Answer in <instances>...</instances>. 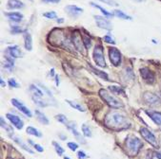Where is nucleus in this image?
<instances>
[{
  "mask_svg": "<svg viewBox=\"0 0 161 159\" xmlns=\"http://www.w3.org/2000/svg\"><path fill=\"white\" fill-rule=\"evenodd\" d=\"M104 123L109 129H112L114 131L125 130V129L130 128L131 126V122L128 118L116 111L110 112L105 117Z\"/></svg>",
  "mask_w": 161,
  "mask_h": 159,
  "instance_id": "obj_1",
  "label": "nucleus"
},
{
  "mask_svg": "<svg viewBox=\"0 0 161 159\" xmlns=\"http://www.w3.org/2000/svg\"><path fill=\"white\" fill-rule=\"evenodd\" d=\"M142 147H143V143L141 142L140 139L137 138L136 136L130 135L127 137L126 148H127V152H128V153L131 156L136 155Z\"/></svg>",
  "mask_w": 161,
  "mask_h": 159,
  "instance_id": "obj_2",
  "label": "nucleus"
},
{
  "mask_svg": "<svg viewBox=\"0 0 161 159\" xmlns=\"http://www.w3.org/2000/svg\"><path fill=\"white\" fill-rule=\"evenodd\" d=\"M99 96L102 98V100L107 103L109 106H111L112 108L114 109H119L124 107V104L122 103V101H120L118 98L116 97H113L112 94H110L107 90L105 89H100L99 90Z\"/></svg>",
  "mask_w": 161,
  "mask_h": 159,
  "instance_id": "obj_3",
  "label": "nucleus"
},
{
  "mask_svg": "<svg viewBox=\"0 0 161 159\" xmlns=\"http://www.w3.org/2000/svg\"><path fill=\"white\" fill-rule=\"evenodd\" d=\"M30 91L32 93V101H35V103H36L38 106L40 107H46L48 105L47 101H45L43 100V97H44V92H42V90L39 89L35 85L32 84L30 86Z\"/></svg>",
  "mask_w": 161,
  "mask_h": 159,
  "instance_id": "obj_4",
  "label": "nucleus"
},
{
  "mask_svg": "<svg viewBox=\"0 0 161 159\" xmlns=\"http://www.w3.org/2000/svg\"><path fill=\"white\" fill-rule=\"evenodd\" d=\"M94 61L96 63V66L100 67H105L106 66V62L104 58V51H103V46L101 45H96L94 49Z\"/></svg>",
  "mask_w": 161,
  "mask_h": 159,
  "instance_id": "obj_5",
  "label": "nucleus"
},
{
  "mask_svg": "<svg viewBox=\"0 0 161 159\" xmlns=\"http://www.w3.org/2000/svg\"><path fill=\"white\" fill-rule=\"evenodd\" d=\"M82 34H80L78 31H75L73 33V37H71V42H73V45L74 46V48L77 49L80 52H82L85 54V50H86V46L84 45L83 42V38H81Z\"/></svg>",
  "mask_w": 161,
  "mask_h": 159,
  "instance_id": "obj_6",
  "label": "nucleus"
},
{
  "mask_svg": "<svg viewBox=\"0 0 161 159\" xmlns=\"http://www.w3.org/2000/svg\"><path fill=\"white\" fill-rule=\"evenodd\" d=\"M139 131H140L142 137L147 141V142H149L151 145L154 146V147H157V140H156L155 136L150 130H148L147 128L142 127V128H140Z\"/></svg>",
  "mask_w": 161,
  "mask_h": 159,
  "instance_id": "obj_7",
  "label": "nucleus"
},
{
  "mask_svg": "<svg viewBox=\"0 0 161 159\" xmlns=\"http://www.w3.org/2000/svg\"><path fill=\"white\" fill-rule=\"evenodd\" d=\"M109 57L114 66H118L121 63V53L117 48H109Z\"/></svg>",
  "mask_w": 161,
  "mask_h": 159,
  "instance_id": "obj_8",
  "label": "nucleus"
},
{
  "mask_svg": "<svg viewBox=\"0 0 161 159\" xmlns=\"http://www.w3.org/2000/svg\"><path fill=\"white\" fill-rule=\"evenodd\" d=\"M95 19L96 25L98 26L100 29H106V31H111V29H113L112 24L110 23V21L107 18H105V17L100 16V15H95Z\"/></svg>",
  "mask_w": 161,
  "mask_h": 159,
  "instance_id": "obj_9",
  "label": "nucleus"
},
{
  "mask_svg": "<svg viewBox=\"0 0 161 159\" xmlns=\"http://www.w3.org/2000/svg\"><path fill=\"white\" fill-rule=\"evenodd\" d=\"M140 75L142 77V79L146 81L147 83H150L152 84L155 81V77L154 72H152L149 68L147 67H144L140 69Z\"/></svg>",
  "mask_w": 161,
  "mask_h": 159,
  "instance_id": "obj_10",
  "label": "nucleus"
},
{
  "mask_svg": "<svg viewBox=\"0 0 161 159\" xmlns=\"http://www.w3.org/2000/svg\"><path fill=\"white\" fill-rule=\"evenodd\" d=\"M12 103L14 104L20 112H22L25 116H27V117H29V118H32V115L31 113V111H30V109L28 108V107H26L24 104H22V102L18 101L17 100H15V98H12Z\"/></svg>",
  "mask_w": 161,
  "mask_h": 159,
  "instance_id": "obj_11",
  "label": "nucleus"
},
{
  "mask_svg": "<svg viewBox=\"0 0 161 159\" xmlns=\"http://www.w3.org/2000/svg\"><path fill=\"white\" fill-rule=\"evenodd\" d=\"M6 117H7V118L10 120L12 125H14L16 129L20 130V129L23 128V125H24L23 121L20 119V118L17 117V116H14V115H12V114H7Z\"/></svg>",
  "mask_w": 161,
  "mask_h": 159,
  "instance_id": "obj_12",
  "label": "nucleus"
},
{
  "mask_svg": "<svg viewBox=\"0 0 161 159\" xmlns=\"http://www.w3.org/2000/svg\"><path fill=\"white\" fill-rule=\"evenodd\" d=\"M66 126H67V128L69 129V130L71 132V134H73L76 138H77L80 142L81 143H85V140H84V138L83 137L80 135V134L78 133V131L76 130V125H75V123L74 122V121H68L67 122V124H66Z\"/></svg>",
  "mask_w": 161,
  "mask_h": 159,
  "instance_id": "obj_13",
  "label": "nucleus"
},
{
  "mask_svg": "<svg viewBox=\"0 0 161 159\" xmlns=\"http://www.w3.org/2000/svg\"><path fill=\"white\" fill-rule=\"evenodd\" d=\"M143 100L147 104H150V105H155V104H157L158 101H159L158 97L155 96V94L150 93V92H147V93L144 94Z\"/></svg>",
  "mask_w": 161,
  "mask_h": 159,
  "instance_id": "obj_14",
  "label": "nucleus"
},
{
  "mask_svg": "<svg viewBox=\"0 0 161 159\" xmlns=\"http://www.w3.org/2000/svg\"><path fill=\"white\" fill-rule=\"evenodd\" d=\"M65 10L67 11L68 14L71 15V17H76V16H78L79 14H81L83 12V9L78 8L77 6H74V5L67 6L65 8Z\"/></svg>",
  "mask_w": 161,
  "mask_h": 159,
  "instance_id": "obj_15",
  "label": "nucleus"
},
{
  "mask_svg": "<svg viewBox=\"0 0 161 159\" xmlns=\"http://www.w3.org/2000/svg\"><path fill=\"white\" fill-rule=\"evenodd\" d=\"M146 114L151 118V119L154 121L155 124L161 126V113L160 112H155V111H146Z\"/></svg>",
  "mask_w": 161,
  "mask_h": 159,
  "instance_id": "obj_16",
  "label": "nucleus"
},
{
  "mask_svg": "<svg viewBox=\"0 0 161 159\" xmlns=\"http://www.w3.org/2000/svg\"><path fill=\"white\" fill-rule=\"evenodd\" d=\"M7 53L10 55V57H14V58H19L21 57V55H22L17 46H9V48H7Z\"/></svg>",
  "mask_w": 161,
  "mask_h": 159,
  "instance_id": "obj_17",
  "label": "nucleus"
},
{
  "mask_svg": "<svg viewBox=\"0 0 161 159\" xmlns=\"http://www.w3.org/2000/svg\"><path fill=\"white\" fill-rule=\"evenodd\" d=\"M6 16L9 17V19L14 21V22H16V23H19L22 21L23 19V15L20 14V12H17V11H14V12H6L5 14Z\"/></svg>",
  "mask_w": 161,
  "mask_h": 159,
  "instance_id": "obj_18",
  "label": "nucleus"
},
{
  "mask_svg": "<svg viewBox=\"0 0 161 159\" xmlns=\"http://www.w3.org/2000/svg\"><path fill=\"white\" fill-rule=\"evenodd\" d=\"M8 8L10 10H15V9H21L24 7V4L20 0H8Z\"/></svg>",
  "mask_w": 161,
  "mask_h": 159,
  "instance_id": "obj_19",
  "label": "nucleus"
},
{
  "mask_svg": "<svg viewBox=\"0 0 161 159\" xmlns=\"http://www.w3.org/2000/svg\"><path fill=\"white\" fill-rule=\"evenodd\" d=\"M24 41H25V48L31 51L32 49V35L29 32H26L24 34Z\"/></svg>",
  "mask_w": 161,
  "mask_h": 159,
  "instance_id": "obj_20",
  "label": "nucleus"
},
{
  "mask_svg": "<svg viewBox=\"0 0 161 159\" xmlns=\"http://www.w3.org/2000/svg\"><path fill=\"white\" fill-rule=\"evenodd\" d=\"M35 115H36V118L38 119V121H39L40 123H42V124H44V125H48L49 119L46 118V116L43 113H41V112L38 111V110H35Z\"/></svg>",
  "mask_w": 161,
  "mask_h": 159,
  "instance_id": "obj_21",
  "label": "nucleus"
},
{
  "mask_svg": "<svg viewBox=\"0 0 161 159\" xmlns=\"http://www.w3.org/2000/svg\"><path fill=\"white\" fill-rule=\"evenodd\" d=\"M12 139H14V140L15 141V142L20 146L21 148H23V149L25 150V151H27V152L30 153H33V152L32 151L31 149L29 148V146H27L26 144H25L21 138H19V137H17V136H14V137H12Z\"/></svg>",
  "mask_w": 161,
  "mask_h": 159,
  "instance_id": "obj_22",
  "label": "nucleus"
},
{
  "mask_svg": "<svg viewBox=\"0 0 161 159\" xmlns=\"http://www.w3.org/2000/svg\"><path fill=\"white\" fill-rule=\"evenodd\" d=\"M66 101H67L68 103H69L71 107H73L74 109L77 110V111H79V112H86V109L84 108V107H83L81 104L77 103V102H75V101H69V100H67Z\"/></svg>",
  "mask_w": 161,
  "mask_h": 159,
  "instance_id": "obj_23",
  "label": "nucleus"
},
{
  "mask_svg": "<svg viewBox=\"0 0 161 159\" xmlns=\"http://www.w3.org/2000/svg\"><path fill=\"white\" fill-rule=\"evenodd\" d=\"M113 14L117 16V17H119L120 19H124V20H133L132 19V17L129 16V15H127L126 14H124L122 11H119V10H116L113 11Z\"/></svg>",
  "mask_w": 161,
  "mask_h": 159,
  "instance_id": "obj_24",
  "label": "nucleus"
},
{
  "mask_svg": "<svg viewBox=\"0 0 161 159\" xmlns=\"http://www.w3.org/2000/svg\"><path fill=\"white\" fill-rule=\"evenodd\" d=\"M110 91H112L113 94L116 95H125V92L122 87H117V86H110L109 87Z\"/></svg>",
  "mask_w": 161,
  "mask_h": 159,
  "instance_id": "obj_25",
  "label": "nucleus"
},
{
  "mask_svg": "<svg viewBox=\"0 0 161 159\" xmlns=\"http://www.w3.org/2000/svg\"><path fill=\"white\" fill-rule=\"evenodd\" d=\"M27 133L29 135H35V136H37V137H41L42 136V134L37 130V129L33 128L32 126H30L27 128Z\"/></svg>",
  "mask_w": 161,
  "mask_h": 159,
  "instance_id": "obj_26",
  "label": "nucleus"
},
{
  "mask_svg": "<svg viewBox=\"0 0 161 159\" xmlns=\"http://www.w3.org/2000/svg\"><path fill=\"white\" fill-rule=\"evenodd\" d=\"M91 68H92V70L94 71V73L95 75H97V76H99L100 78H102V79H104L105 81H109V78H108V75L106 74L105 72H102V71H100V70H97V69H95V67H92V66H91Z\"/></svg>",
  "mask_w": 161,
  "mask_h": 159,
  "instance_id": "obj_27",
  "label": "nucleus"
},
{
  "mask_svg": "<svg viewBox=\"0 0 161 159\" xmlns=\"http://www.w3.org/2000/svg\"><path fill=\"white\" fill-rule=\"evenodd\" d=\"M91 5H92V7H95V8L99 9V10L101 11V12H102V14H104V15H105V16H107V17H113V16L114 15V14H111V12L107 11H106L105 9H103L102 7H100V6H98V5H96V4H95V3L91 2Z\"/></svg>",
  "mask_w": 161,
  "mask_h": 159,
  "instance_id": "obj_28",
  "label": "nucleus"
},
{
  "mask_svg": "<svg viewBox=\"0 0 161 159\" xmlns=\"http://www.w3.org/2000/svg\"><path fill=\"white\" fill-rule=\"evenodd\" d=\"M53 147H54V150H56V152L58 153V155H62V154L64 153L65 150L63 149L57 142H56V141H53Z\"/></svg>",
  "mask_w": 161,
  "mask_h": 159,
  "instance_id": "obj_29",
  "label": "nucleus"
},
{
  "mask_svg": "<svg viewBox=\"0 0 161 159\" xmlns=\"http://www.w3.org/2000/svg\"><path fill=\"white\" fill-rule=\"evenodd\" d=\"M82 132H83V135L85 136H87V137H91L92 136L91 129L89 128V126H87L86 124H83V125H82Z\"/></svg>",
  "mask_w": 161,
  "mask_h": 159,
  "instance_id": "obj_30",
  "label": "nucleus"
},
{
  "mask_svg": "<svg viewBox=\"0 0 161 159\" xmlns=\"http://www.w3.org/2000/svg\"><path fill=\"white\" fill-rule=\"evenodd\" d=\"M82 36H83V42H84V45H85V46H86V48H90L91 45H92L91 38L89 37V35H85V34Z\"/></svg>",
  "mask_w": 161,
  "mask_h": 159,
  "instance_id": "obj_31",
  "label": "nucleus"
},
{
  "mask_svg": "<svg viewBox=\"0 0 161 159\" xmlns=\"http://www.w3.org/2000/svg\"><path fill=\"white\" fill-rule=\"evenodd\" d=\"M56 120H58L59 122H61V123H63V124H67V122L69 121V120L67 119V118L65 117L64 115H57V116H56Z\"/></svg>",
  "mask_w": 161,
  "mask_h": 159,
  "instance_id": "obj_32",
  "label": "nucleus"
},
{
  "mask_svg": "<svg viewBox=\"0 0 161 159\" xmlns=\"http://www.w3.org/2000/svg\"><path fill=\"white\" fill-rule=\"evenodd\" d=\"M44 17H47L49 19H53V18H56V14L54 11H49V12H46V14H43Z\"/></svg>",
  "mask_w": 161,
  "mask_h": 159,
  "instance_id": "obj_33",
  "label": "nucleus"
},
{
  "mask_svg": "<svg viewBox=\"0 0 161 159\" xmlns=\"http://www.w3.org/2000/svg\"><path fill=\"white\" fill-rule=\"evenodd\" d=\"M99 1L107 4L109 6H118V4L116 1H113V0H99Z\"/></svg>",
  "mask_w": 161,
  "mask_h": 159,
  "instance_id": "obj_34",
  "label": "nucleus"
},
{
  "mask_svg": "<svg viewBox=\"0 0 161 159\" xmlns=\"http://www.w3.org/2000/svg\"><path fill=\"white\" fill-rule=\"evenodd\" d=\"M1 126H2L3 128H5L6 130H7L8 132H9V133H14V131H12V129H11L9 126H8V124H7L5 121H4V118H1Z\"/></svg>",
  "mask_w": 161,
  "mask_h": 159,
  "instance_id": "obj_35",
  "label": "nucleus"
},
{
  "mask_svg": "<svg viewBox=\"0 0 161 159\" xmlns=\"http://www.w3.org/2000/svg\"><path fill=\"white\" fill-rule=\"evenodd\" d=\"M68 147L71 149V151L74 152V151H76V150H77L78 145L76 144V143H74V142H69V143H68Z\"/></svg>",
  "mask_w": 161,
  "mask_h": 159,
  "instance_id": "obj_36",
  "label": "nucleus"
},
{
  "mask_svg": "<svg viewBox=\"0 0 161 159\" xmlns=\"http://www.w3.org/2000/svg\"><path fill=\"white\" fill-rule=\"evenodd\" d=\"M9 85L11 87H14V88H18L19 87V84L16 83L14 79H10L9 80Z\"/></svg>",
  "mask_w": 161,
  "mask_h": 159,
  "instance_id": "obj_37",
  "label": "nucleus"
},
{
  "mask_svg": "<svg viewBox=\"0 0 161 159\" xmlns=\"http://www.w3.org/2000/svg\"><path fill=\"white\" fill-rule=\"evenodd\" d=\"M24 31L23 29H21L20 28H18L17 26H14V27L12 28V32L14 34H16V33H19V32H23Z\"/></svg>",
  "mask_w": 161,
  "mask_h": 159,
  "instance_id": "obj_38",
  "label": "nucleus"
},
{
  "mask_svg": "<svg viewBox=\"0 0 161 159\" xmlns=\"http://www.w3.org/2000/svg\"><path fill=\"white\" fill-rule=\"evenodd\" d=\"M104 41H105L106 43H109V44H113V45L116 44V42H114V40L113 39V38H112L111 36H109V35H106V36L104 37Z\"/></svg>",
  "mask_w": 161,
  "mask_h": 159,
  "instance_id": "obj_39",
  "label": "nucleus"
},
{
  "mask_svg": "<svg viewBox=\"0 0 161 159\" xmlns=\"http://www.w3.org/2000/svg\"><path fill=\"white\" fill-rule=\"evenodd\" d=\"M77 157L78 159H86L87 158V155H86V153L82 152V151H79L77 153Z\"/></svg>",
  "mask_w": 161,
  "mask_h": 159,
  "instance_id": "obj_40",
  "label": "nucleus"
},
{
  "mask_svg": "<svg viewBox=\"0 0 161 159\" xmlns=\"http://www.w3.org/2000/svg\"><path fill=\"white\" fill-rule=\"evenodd\" d=\"M33 147H35L36 151H37V152H39V153H42V152L44 151L43 148H42L41 146H40V145H38V144H33Z\"/></svg>",
  "mask_w": 161,
  "mask_h": 159,
  "instance_id": "obj_41",
  "label": "nucleus"
},
{
  "mask_svg": "<svg viewBox=\"0 0 161 159\" xmlns=\"http://www.w3.org/2000/svg\"><path fill=\"white\" fill-rule=\"evenodd\" d=\"M43 2L45 3H53V4H56L60 2V0H42Z\"/></svg>",
  "mask_w": 161,
  "mask_h": 159,
  "instance_id": "obj_42",
  "label": "nucleus"
},
{
  "mask_svg": "<svg viewBox=\"0 0 161 159\" xmlns=\"http://www.w3.org/2000/svg\"><path fill=\"white\" fill-rule=\"evenodd\" d=\"M56 85H58L59 84V77H58V75L56 76Z\"/></svg>",
  "mask_w": 161,
  "mask_h": 159,
  "instance_id": "obj_43",
  "label": "nucleus"
},
{
  "mask_svg": "<svg viewBox=\"0 0 161 159\" xmlns=\"http://www.w3.org/2000/svg\"><path fill=\"white\" fill-rule=\"evenodd\" d=\"M63 21H64V20H63L62 18H60V19H59V20H57V23H62Z\"/></svg>",
  "mask_w": 161,
  "mask_h": 159,
  "instance_id": "obj_44",
  "label": "nucleus"
},
{
  "mask_svg": "<svg viewBox=\"0 0 161 159\" xmlns=\"http://www.w3.org/2000/svg\"><path fill=\"white\" fill-rule=\"evenodd\" d=\"M133 1H134V2H143L144 0H133Z\"/></svg>",
  "mask_w": 161,
  "mask_h": 159,
  "instance_id": "obj_45",
  "label": "nucleus"
},
{
  "mask_svg": "<svg viewBox=\"0 0 161 159\" xmlns=\"http://www.w3.org/2000/svg\"><path fill=\"white\" fill-rule=\"evenodd\" d=\"M1 85H2V86H5V83H4L2 79H1Z\"/></svg>",
  "mask_w": 161,
  "mask_h": 159,
  "instance_id": "obj_46",
  "label": "nucleus"
},
{
  "mask_svg": "<svg viewBox=\"0 0 161 159\" xmlns=\"http://www.w3.org/2000/svg\"><path fill=\"white\" fill-rule=\"evenodd\" d=\"M64 159H70L69 157H64Z\"/></svg>",
  "mask_w": 161,
  "mask_h": 159,
  "instance_id": "obj_47",
  "label": "nucleus"
},
{
  "mask_svg": "<svg viewBox=\"0 0 161 159\" xmlns=\"http://www.w3.org/2000/svg\"><path fill=\"white\" fill-rule=\"evenodd\" d=\"M9 159H12V158H9Z\"/></svg>",
  "mask_w": 161,
  "mask_h": 159,
  "instance_id": "obj_48",
  "label": "nucleus"
},
{
  "mask_svg": "<svg viewBox=\"0 0 161 159\" xmlns=\"http://www.w3.org/2000/svg\"><path fill=\"white\" fill-rule=\"evenodd\" d=\"M160 1H161V0H160Z\"/></svg>",
  "mask_w": 161,
  "mask_h": 159,
  "instance_id": "obj_49",
  "label": "nucleus"
}]
</instances>
